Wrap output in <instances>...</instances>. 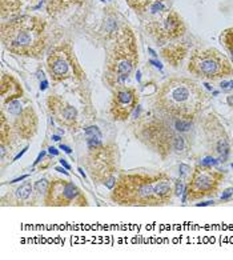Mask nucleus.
Here are the masks:
<instances>
[{
  "mask_svg": "<svg viewBox=\"0 0 233 260\" xmlns=\"http://www.w3.org/2000/svg\"><path fill=\"white\" fill-rule=\"evenodd\" d=\"M204 91L189 78H171L161 84L155 98V108L171 118L192 120L200 114L205 103Z\"/></svg>",
  "mask_w": 233,
  "mask_h": 260,
  "instance_id": "obj_1",
  "label": "nucleus"
},
{
  "mask_svg": "<svg viewBox=\"0 0 233 260\" xmlns=\"http://www.w3.org/2000/svg\"><path fill=\"white\" fill-rule=\"evenodd\" d=\"M2 42L11 54L39 57L46 50V22L34 15H21L10 22H3Z\"/></svg>",
  "mask_w": 233,
  "mask_h": 260,
  "instance_id": "obj_2",
  "label": "nucleus"
},
{
  "mask_svg": "<svg viewBox=\"0 0 233 260\" xmlns=\"http://www.w3.org/2000/svg\"><path fill=\"white\" fill-rule=\"evenodd\" d=\"M192 128V120L171 118L162 115V118L152 116L139 127L140 140L151 147L153 151L167 157L172 152H181L187 148V140L183 134Z\"/></svg>",
  "mask_w": 233,
  "mask_h": 260,
  "instance_id": "obj_3",
  "label": "nucleus"
},
{
  "mask_svg": "<svg viewBox=\"0 0 233 260\" xmlns=\"http://www.w3.org/2000/svg\"><path fill=\"white\" fill-rule=\"evenodd\" d=\"M139 64L138 40L128 25L123 27L117 36L116 43L107 56L106 80L113 89L125 86L136 66Z\"/></svg>",
  "mask_w": 233,
  "mask_h": 260,
  "instance_id": "obj_4",
  "label": "nucleus"
},
{
  "mask_svg": "<svg viewBox=\"0 0 233 260\" xmlns=\"http://www.w3.org/2000/svg\"><path fill=\"white\" fill-rule=\"evenodd\" d=\"M160 174L129 172L123 174L112 188L111 199L120 206H159L155 198V184Z\"/></svg>",
  "mask_w": 233,
  "mask_h": 260,
  "instance_id": "obj_5",
  "label": "nucleus"
},
{
  "mask_svg": "<svg viewBox=\"0 0 233 260\" xmlns=\"http://www.w3.org/2000/svg\"><path fill=\"white\" fill-rule=\"evenodd\" d=\"M188 71L204 80H220L233 75V64L216 48H200L189 57Z\"/></svg>",
  "mask_w": 233,
  "mask_h": 260,
  "instance_id": "obj_6",
  "label": "nucleus"
},
{
  "mask_svg": "<svg viewBox=\"0 0 233 260\" xmlns=\"http://www.w3.org/2000/svg\"><path fill=\"white\" fill-rule=\"evenodd\" d=\"M47 68L53 83H60L71 78H83V71L70 44L56 46L47 59Z\"/></svg>",
  "mask_w": 233,
  "mask_h": 260,
  "instance_id": "obj_7",
  "label": "nucleus"
},
{
  "mask_svg": "<svg viewBox=\"0 0 233 260\" xmlns=\"http://www.w3.org/2000/svg\"><path fill=\"white\" fill-rule=\"evenodd\" d=\"M224 182V174L220 171H215L212 167L196 166L191 175V180L187 185L188 200L197 202L208 196H213L217 193L220 184Z\"/></svg>",
  "mask_w": 233,
  "mask_h": 260,
  "instance_id": "obj_8",
  "label": "nucleus"
},
{
  "mask_svg": "<svg viewBox=\"0 0 233 260\" xmlns=\"http://www.w3.org/2000/svg\"><path fill=\"white\" fill-rule=\"evenodd\" d=\"M44 203L48 207L87 206V199L76 184L63 179H55L47 189Z\"/></svg>",
  "mask_w": 233,
  "mask_h": 260,
  "instance_id": "obj_9",
  "label": "nucleus"
},
{
  "mask_svg": "<svg viewBox=\"0 0 233 260\" xmlns=\"http://www.w3.org/2000/svg\"><path fill=\"white\" fill-rule=\"evenodd\" d=\"M3 110L7 111L11 118H6L11 129L16 131L21 139H29L35 135L38 128V116L32 107H23L19 100H14L4 104ZM2 114L6 116L4 112Z\"/></svg>",
  "mask_w": 233,
  "mask_h": 260,
  "instance_id": "obj_10",
  "label": "nucleus"
},
{
  "mask_svg": "<svg viewBox=\"0 0 233 260\" xmlns=\"http://www.w3.org/2000/svg\"><path fill=\"white\" fill-rule=\"evenodd\" d=\"M147 29L156 40V43L161 46L183 36L185 32V24L177 12L168 11L159 19L149 22L147 24Z\"/></svg>",
  "mask_w": 233,
  "mask_h": 260,
  "instance_id": "obj_11",
  "label": "nucleus"
},
{
  "mask_svg": "<svg viewBox=\"0 0 233 260\" xmlns=\"http://www.w3.org/2000/svg\"><path fill=\"white\" fill-rule=\"evenodd\" d=\"M139 106L138 89L134 87L121 86L113 89L110 111L115 120L124 121L132 115Z\"/></svg>",
  "mask_w": 233,
  "mask_h": 260,
  "instance_id": "obj_12",
  "label": "nucleus"
},
{
  "mask_svg": "<svg viewBox=\"0 0 233 260\" xmlns=\"http://www.w3.org/2000/svg\"><path fill=\"white\" fill-rule=\"evenodd\" d=\"M91 155H89L88 167L91 170V175L93 180H104L113 176V170H115V151L113 148L106 147L100 144L97 147L89 148Z\"/></svg>",
  "mask_w": 233,
  "mask_h": 260,
  "instance_id": "obj_13",
  "label": "nucleus"
},
{
  "mask_svg": "<svg viewBox=\"0 0 233 260\" xmlns=\"http://www.w3.org/2000/svg\"><path fill=\"white\" fill-rule=\"evenodd\" d=\"M47 106L48 111L53 116V119L60 125H64L67 128H75L76 121H78V111L72 107L71 104H68L65 100L56 95H51L47 99Z\"/></svg>",
  "mask_w": 233,
  "mask_h": 260,
  "instance_id": "obj_14",
  "label": "nucleus"
},
{
  "mask_svg": "<svg viewBox=\"0 0 233 260\" xmlns=\"http://www.w3.org/2000/svg\"><path fill=\"white\" fill-rule=\"evenodd\" d=\"M0 84H2L0 95H2V100H3V106L23 96V88H21L20 83L11 75H6V74L2 75Z\"/></svg>",
  "mask_w": 233,
  "mask_h": 260,
  "instance_id": "obj_15",
  "label": "nucleus"
},
{
  "mask_svg": "<svg viewBox=\"0 0 233 260\" xmlns=\"http://www.w3.org/2000/svg\"><path fill=\"white\" fill-rule=\"evenodd\" d=\"M172 195L173 187L171 179L168 178V175L160 174L159 179H157V182L155 184V198L159 206L170 203L172 200Z\"/></svg>",
  "mask_w": 233,
  "mask_h": 260,
  "instance_id": "obj_16",
  "label": "nucleus"
},
{
  "mask_svg": "<svg viewBox=\"0 0 233 260\" xmlns=\"http://www.w3.org/2000/svg\"><path fill=\"white\" fill-rule=\"evenodd\" d=\"M187 55V48L181 44H170L161 51V56L172 67H177Z\"/></svg>",
  "mask_w": 233,
  "mask_h": 260,
  "instance_id": "obj_17",
  "label": "nucleus"
},
{
  "mask_svg": "<svg viewBox=\"0 0 233 260\" xmlns=\"http://www.w3.org/2000/svg\"><path fill=\"white\" fill-rule=\"evenodd\" d=\"M220 43L223 44L226 52L229 54L230 61L233 64V27L224 29L220 35Z\"/></svg>",
  "mask_w": 233,
  "mask_h": 260,
  "instance_id": "obj_18",
  "label": "nucleus"
},
{
  "mask_svg": "<svg viewBox=\"0 0 233 260\" xmlns=\"http://www.w3.org/2000/svg\"><path fill=\"white\" fill-rule=\"evenodd\" d=\"M125 2L136 12H147L153 4L164 2V0H125Z\"/></svg>",
  "mask_w": 233,
  "mask_h": 260,
  "instance_id": "obj_19",
  "label": "nucleus"
},
{
  "mask_svg": "<svg viewBox=\"0 0 233 260\" xmlns=\"http://www.w3.org/2000/svg\"><path fill=\"white\" fill-rule=\"evenodd\" d=\"M25 2H28V0H2V6L8 3V6L2 7V15H3V18H6L7 15H14L15 12L19 11V10L23 7V4H24Z\"/></svg>",
  "mask_w": 233,
  "mask_h": 260,
  "instance_id": "obj_20",
  "label": "nucleus"
},
{
  "mask_svg": "<svg viewBox=\"0 0 233 260\" xmlns=\"http://www.w3.org/2000/svg\"><path fill=\"white\" fill-rule=\"evenodd\" d=\"M31 192H32V184L29 182H27L16 189V196H18L19 200H25V199H28Z\"/></svg>",
  "mask_w": 233,
  "mask_h": 260,
  "instance_id": "obj_21",
  "label": "nucleus"
},
{
  "mask_svg": "<svg viewBox=\"0 0 233 260\" xmlns=\"http://www.w3.org/2000/svg\"><path fill=\"white\" fill-rule=\"evenodd\" d=\"M48 187H50V182H48L47 179H42V180H39V182L36 183V185H35L36 191L40 193H46L47 189H48Z\"/></svg>",
  "mask_w": 233,
  "mask_h": 260,
  "instance_id": "obj_22",
  "label": "nucleus"
},
{
  "mask_svg": "<svg viewBox=\"0 0 233 260\" xmlns=\"http://www.w3.org/2000/svg\"><path fill=\"white\" fill-rule=\"evenodd\" d=\"M185 188H187V187L183 184V182H181V180H177L176 187H175V189H173V192H175V195L176 196H180V195H183L184 191H185Z\"/></svg>",
  "mask_w": 233,
  "mask_h": 260,
  "instance_id": "obj_23",
  "label": "nucleus"
},
{
  "mask_svg": "<svg viewBox=\"0 0 233 260\" xmlns=\"http://www.w3.org/2000/svg\"><path fill=\"white\" fill-rule=\"evenodd\" d=\"M216 164H217V161H216L213 157H205L204 160L200 163V166H204V167H213Z\"/></svg>",
  "mask_w": 233,
  "mask_h": 260,
  "instance_id": "obj_24",
  "label": "nucleus"
},
{
  "mask_svg": "<svg viewBox=\"0 0 233 260\" xmlns=\"http://www.w3.org/2000/svg\"><path fill=\"white\" fill-rule=\"evenodd\" d=\"M221 89H223V91H229V89H233V80L221 83Z\"/></svg>",
  "mask_w": 233,
  "mask_h": 260,
  "instance_id": "obj_25",
  "label": "nucleus"
},
{
  "mask_svg": "<svg viewBox=\"0 0 233 260\" xmlns=\"http://www.w3.org/2000/svg\"><path fill=\"white\" fill-rule=\"evenodd\" d=\"M232 193H233V189H232V188L225 189V191H224V193H223V196H221V202H224V200H228V199H229L230 196H232Z\"/></svg>",
  "mask_w": 233,
  "mask_h": 260,
  "instance_id": "obj_26",
  "label": "nucleus"
},
{
  "mask_svg": "<svg viewBox=\"0 0 233 260\" xmlns=\"http://www.w3.org/2000/svg\"><path fill=\"white\" fill-rule=\"evenodd\" d=\"M48 151H50L51 155H55V156H56V155H59V151H57L55 147H50V148H48Z\"/></svg>",
  "mask_w": 233,
  "mask_h": 260,
  "instance_id": "obj_27",
  "label": "nucleus"
},
{
  "mask_svg": "<svg viewBox=\"0 0 233 260\" xmlns=\"http://www.w3.org/2000/svg\"><path fill=\"white\" fill-rule=\"evenodd\" d=\"M60 164L63 166L64 168H67V170H71V167H70V164L65 161V159H60Z\"/></svg>",
  "mask_w": 233,
  "mask_h": 260,
  "instance_id": "obj_28",
  "label": "nucleus"
},
{
  "mask_svg": "<svg viewBox=\"0 0 233 260\" xmlns=\"http://www.w3.org/2000/svg\"><path fill=\"white\" fill-rule=\"evenodd\" d=\"M60 150H63L64 152H67V153H72L71 148H70V147H67V146H63V144L60 146Z\"/></svg>",
  "mask_w": 233,
  "mask_h": 260,
  "instance_id": "obj_29",
  "label": "nucleus"
},
{
  "mask_svg": "<svg viewBox=\"0 0 233 260\" xmlns=\"http://www.w3.org/2000/svg\"><path fill=\"white\" fill-rule=\"evenodd\" d=\"M28 178V175H24V176H21V178H18V179H14L11 183H16V182H20V180H24V179Z\"/></svg>",
  "mask_w": 233,
  "mask_h": 260,
  "instance_id": "obj_30",
  "label": "nucleus"
},
{
  "mask_svg": "<svg viewBox=\"0 0 233 260\" xmlns=\"http://www.w3.org/2000/svg\"><path fill=\"white\" fill-rule=\"evenodd\" d=\"M47 84H48V82H47V80H43V83H40V89L44 91V89L47 88Z\"/></svg>",
  "mask_w": 233,
  "mask_h": 260,
  "instance_id": "obj_31",
  "label": "nucleus"
},
{
  "mask_svg": "<svg viewBox=\"0 0 233 260\" xmlns=\"http://www.w3.org/2000/svg\"><path fill=\"white\" fill-rule=\"evenodd\" d=\"M44 155H46V152H44V151H43V152H42V153H40V155H39V157H38V160H36V161H35V166H36V164H38V163H39V161H40V160H42L43 157H44Z\"/></svg>",
  "mask_w": 233,
  "mask_h": 260,
  "instance_id": "obj_32",
  "label": "nucleus"
},
{
  "mask_svg": "<svg viewBox=\"0 0 233 260\" xmlns=\"http://www.w3.org/2000/svg\"><path fill=\"white\" fill-rule=\"evenodd\" d=\"M211 204H213V202H207V203H197L196 206L200 207V206H211Z\"/></svg>",
  "mask_w": 233,
  "mask_h": 260,
  "instance_id": "obj_33",
  "label": "nucleus"
},
{
  "mask_svg": "<svg viewBox=\"0 0 233 260\" xmlns=\"http://www.w3.org/2000/svg\"><path fill=\"white\" fill-rule=\"evenodd\" d=\"M151 63H152V64H155V66H156V67H159V68H161V64H160L159 61H155V60H152V61H151Z\"/></svg>",
  "mask_w": 233,
  "mask_h": 260,
  "instance_id": "obj_34",
  "label": "nucleus"
},
{
  "mask_svg": "<svg viewBox=\"0 0 233 260\" xmlns=\"http://www.w3.org/2000/svg\"><path fill=\"white\" fill-rule=\"evenodd\" d=\"M56 171H59V172H63V174L68 175V172H67V171H64L63 168H60V167H57V168H56Z\"/></svg>",
  "mask_w": 233,
  "mask_h": 260,
  "instance_id": "obj_35",
  "label": "nucleus"
},
{
  "mask_svg": "<svg viewBox=\"0 0 233 260\" xmlns=\"http://www.w3.org/2000/svg\"><path fill=\"white\" fill-rule=\"evenodd\" d=\"M52 139H53V140H56V142H59V140H60V138H59V136H53Z\"/></svg>",
  "mask_w": 233,
  "mask_h": 260,
  "instance_id": "obj_36",
  "label": "nucleus"
},
{
  "mask_svg": "<svg viewBox=\"0 0 233 260\" xmlns=\"http://www.w3.org/2000/svg\"><path fill=\"white\" fill-rule=\"evenodd\" d=\"M232 168H233V164H232Z\"/></svg>",
  "mask_w": 233,
  "mask_h": 260,
  "instance_id": "obj_37",
  "label": "nucleus"
},
{
  "mask_svg": "<svg viewBox=\"0 0 233 260\" xmlns=\"http://www.w3.org/2000/svg\"><path fill=\"white\" fill-rule=\"evenodd\" d=\"M232 189H233V188H232Z\"/></svg>",
  "mask_w": 233,
  "mask_h": 260,
  "instance_id": "obj_38",
  "label": "nucleus"
}]
</instances>
